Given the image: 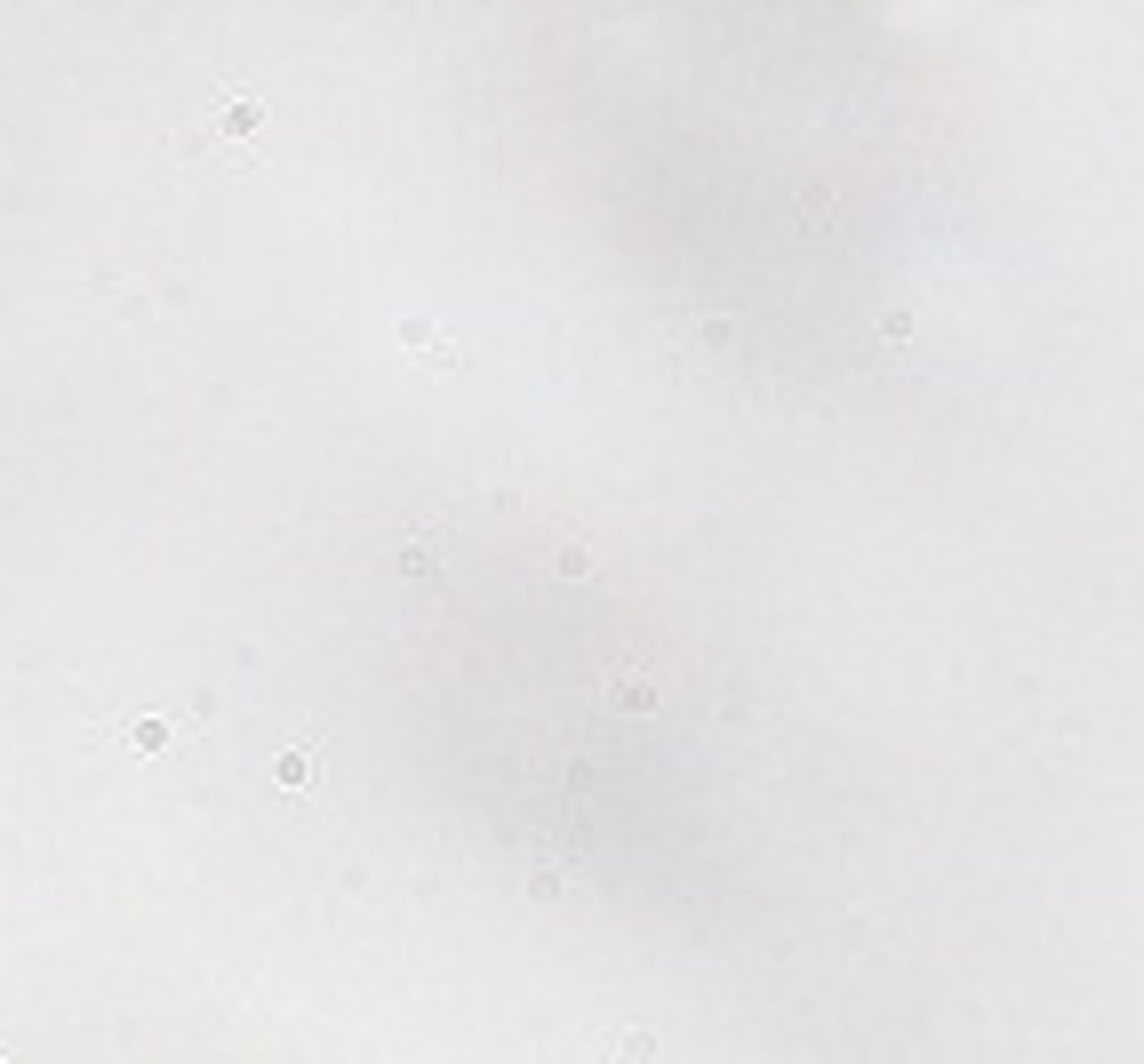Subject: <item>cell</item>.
Returning <instances> with one entry per match:
<instances>
[{
	"label": "cell",
	"instance_id": "cell-1",
	"mask_svg": "<svg viewBox=\"0 0 1144 1064\" xmlns=\"http://www.w3.org/2000/svg\"><path fill=\"white\" fill-rule=\"evenodd\" d=\"M216 128H224V137H249V128H264V104L257 97H224L216 104Z\"/></svg>",
	"mask_w": 1144,
	"mask_h": 1064
},
{
	"label": "cell",
	"instance_id": "cell-2",
	"mask_svg": "<svg viewBox=\"0 0 1144 1064\" xmlns=\"http://www.w3.org/2000/svg\"><path fill=\"white\" fill-rule=\"evenodd\" d=\"M168 744H176V729H168V720H161V713H145V720H128V753H168Z\"/></svg>",
	"mask_w": 1144,
	"mask_h": 1064
},
{
	"label": "cell",
	"instance_id": "cell-3",
	"mask_svg": "<svg viewBox=\"0 0 1144 1064\" xmlns=\"http://www.w3.org/2000/svg\"><path fill=\"white\" fill-rule=\"evenodd\" d=\"M609 705H617V713H648V705H657V681H640V672H624V681L609 689Z\"/></svg>",
	"mask_w": 1144,
	"mask_h": 1064
},
{
	"label": "cell",
	"instance_id": "cell-4",
	"mask_svg": "<svg viewBox=\"0 0 1144 1064\" xmlns=\"http://www.w3.org/2000/svg\"><path fill=\"white\" fill-rule=\"evenodd\" d=\"M273 784H288V792H297V784H312V753H304V744H288V753L273 760Z\"/></svg>",
	"mask_w": 1144,
	"mask_h": 1064
},
{
	"label": "cell",
	"instance_id": "cell-5",
	"mask_svg": "<svg viewBox=\"0 0 1144 1064\" xmlns=\"http://www.w3.org/2000/svg\"><path fill=\"white\" fill-rule=\"evenodd\" d=\"M400 345H416V352H440V360H448V336H440L433 321H416V312L400 321Z\"/></svg>",
	"mask_w": 1144,
	"mask_h": 1064
},
{
	"label": "cell",
	"instance_id": "cell-6",
	"mask_svg": "<svg viewBox=\"0 0 1144 1064\" xmlns=\"http://www.w3.org/2000/svg\"><path fill=\"white\" fill-rule=\"evenodd\" d=\"M648 1056H657V1032H624L609 1049V1064H648Z\"/></svg>",
	"mask_w": 1144,
	"mask_h": 1064
}]
</instances>
